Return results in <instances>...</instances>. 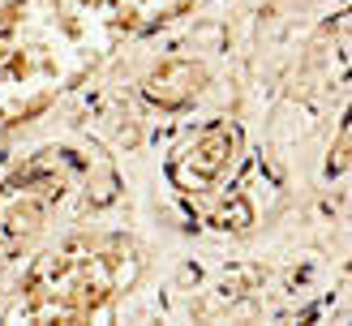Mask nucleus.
Returning <instances> with one entry per match:
<instances>
[{"label": "nucleus", "instance_id": "obj_1", "mask_svg": "<svg viewBox=\"0 0 352 326\" xmlns=\"http://www.w3.org/2000/svg\"><path fill=\"white\" fill-rule=\"evenodd\" d=\"M82 69V43L60 9H39V0L0 17V133L30 120L43 103Z\"/></svg>", "mask_w": 352, "mask_h": 326}, {"label": "nucleus", "instance_id": "obj_2", "mask_svg": "<svg viewBox=\"0 0 352 326\" xmlns=\"http://www.w3.org/2000/svg\"><path fill=\"white\" fill-rule=\"evenodd\" d=\"M112 262L116 257H108L95 245H74L39 270V283L34 288H52L47 309H56V314H82V309H95L103 296L116 292L120 270Z\"/></svg>", "mask_w": 352, "mask_h": 326}, {"label": "nucleus", "instance_id": "obj_3", "mask_svg": "<svg viewBox=\"0 0 352 326\" xmlns=\"http://www.w3.org/2000/svg\"><path fill=\"white\" fill-rule=\"evenodd\" d=\"M91 5L120 30H151V26L168 22V17H181L198 0H91Z\"/></svg>", "mask_w": 352, "mask_h": 326}]
</instances>
